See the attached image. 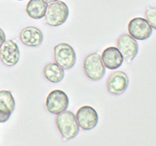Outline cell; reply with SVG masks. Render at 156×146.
Returning a JSON list of instances; mask_svg holds the SVG:
<instances>
[{
    "instance_id": "cell-1",
    "label": "cell",
    "mask_w": 156,
    "mask_h": 146,
    "mask_svg": "<svg viewBox=\"0 0 156 146\" xmlns=\"http://www.w3.org/2000/svg\"><path fill=\"white\" fill-rule=\"evenodd\" d=\"M55 123L63 140L74 138L79 134V126L76 116L71 111L64 110L56 114Z\"/></svg>"
},
{
    "instance_id": "cell-2",
    "label": "cell",
    "mask_w": 156,
    "mask_h": 146,
    "mask_svg": "<svg viewBox=\"0 0 156 146\" xmlns=\"http://www.w3.org/2000/svg\"><path fill=\"white\" fill-rule=\"evenodd\" d=\"M69 16V8L62 1H56L47 6L44 21L52 27H58L66 21Z\"/></svg>"
},
{
    "instance_id": "cell-3",
    "label": "cell",
    "mask_w": 156,
    "mask_h": 146,
    "mask_svg": "<svg viewBox=\"0 0 156 146\" xmlns=\"http://www.w3.org/2000/svg\"><path fill=\"white\" fill-rule=\"evenodd\" d=\"M83 71L88 78L92 81L101 80L105 75V67L101 60V56L98 53H91L84 59Z\"/></svg>"
},
{
    "instance_id": "cell-4",
    "label": "cell",
    "mask_w": 156,
    "mask_h": 146,
    "mask_svg": "<svg viewBox=\"0 0 156 146\" xmlns=\"http://www.w3.org/2000/svg\"><path fill=\"white\" fill-rule=\"evenodd\" d=\"M53 57L56 63L63 69L72 68L76 64V52L69 44L66 43H61L55 46Z\"/></svg>"
},
{
    "instance_id": "cell-5",
    "label": "cell",
    "mask_w": 156,
    "mask_h": 146,
    "mask_svg": "<svg viewBox=\"0 0 156 146\" xmlns=\"http://www.w3.org/2000/svg\"><path fill=\"white\" fill-rule=\"evenodd\" d=\"M117 48L121 53L123 60L131 62L136 56L139 51V45L135 39L129 34L123 33L117 40Z\"/></svg>"
},
{
    "instance_id": "cell-6",
    "label": "cell",
    "mask_w": 156,
    "mask_h": 146,
    "mask_svg": "<svg viewBox=\"0 0 156 146\" xmlns=\"http://www.w3.org/2000/svg\"><path fill=\"white\" fill-rule=\"evenodd\" d=\"M46 108L52 114L59 113L66 110L69 106V97L61 90H53L46 99Z\"/></svg>"
},
{
    "instance_id": "cell-7",
    "label": "cell",
    "mask_w": 156,
    "mask_h": 146,
    "mask_svg": "<svg viewBox=\"0 0 156 146\" xmlns=\"http://www.w3.org/2000/svg\"><path fill=\"white\" fill-rule=\"evenodd\" d=\"M127 29L129 35L139 40H144L150 37L153 30L148 21L143 18H134L130 20Z\"/></svg>"
},
{
    "instance_id": "cell-8",
    "label": "cell",
    "mask_w": 156,
    "mask_h": 146,
    "mask_svg": "<svg viewBox=\"0 0 156 146\" xmlns=\"http://www.w3.org/2000/svg\"><path fill=\"white\" fill-rule=\"evenodd\" d=\"M76 120L79 128L88 131L95 128L98 122V115L95 109L90 106H83L78 109Z\"/></svg>"
},
{
    "instance_id": "cell-9",
    "label": "cell",
    "mask_w": 156,
    "mask_h": 146,
    "mask_svg": "<svg viewBox=\"0 0 156 146\" xmlns=\"http://www.w3.org/2000/svg\"><path fill=\"white\" fill-rule=\"evenodd\" d=\"M129 78L122 71H115L111 73L107 81V88L110 94L120 95L127 89Z\"/></svg>"
},
{
    "instance_id": "cell-10",
    "label": "cell",
    "mask_w": 156,
    "mask_h": 146,
    "mask_svg": "<svg viewBox=\"0 0 156 146\" xmlns=\"http://www.w3.org/2000/svg\"><path fill=\"white\" fill-rule=\"evenodd\" d=\"M20 51L16 43L12 40H5L0 47V59L6 66L12 67L18 63Z\"/></svg>"
},
{
    "instance_id": "cell-11",
    "label": "cell",
    "mask_w": 156,
    "mask_h": 146,
    "mask_svg": "<svg viewBox=\"0 0 156 146\" xmlns=\"http://www.w3.org/2000/svg\"><path fill=\"white\" fill-rule=\"evenodd\" d=\"M21 42L25 46L36 47L41 45L44 40V35L37 27L28 26L22 29L19 34Z\"/></svg>"
},
{
    "instance_id": "cell-12",
    "label": "cell",
    "mask_w": 156,
    "mask_h": 146,
    "mask_svg": "<svg viewBox=\"0 0 156 146\" xmlns=\"http://www.w3.org/2000/svg\"><path fill=\"white\" fill-rule=\"evenodd\" d=\"M101 60L105 68L114 70L122 65L123 58L117 47H108L103 51L101 55Z\"/></svg>"
},
{
    "instance_id": "cell-13",
    "label": "cell",
    "mask_w": 156,
    "mask_h": 146,
    "mask_svg": "<svg viewBox=\"0 0 156 146\" xmlns=\"http://www.w3.org/2000/svg\"><path fill=\"white\" fill-rule=\"evenodd\" d=\"M47 6L44 0H30L26 6V12L33 19H41L45 15Z\"/></svg>"
},
{
    "instance_id": "cell-14",
    "label": "cell",
    "mask_w": 156,
    "mask_h": 146,
    "mask_svg": "<svg viewBox=\"0 0 156 146\" xmlns=\"http://www.w3.org/2000/svg\"><path fill=\"white\" fill-rule=\"evenodd\" d=\"M44 78L52 83H59L64 78V70L54 62H50L44 66L43 70Z\"/></svg>"
},
{
    "instance_id": "cell-15",
    "label": "cell",
    "mask_w": 156,
    "mask_h": 146,
    "mask_svg": "<svg viewBox=\"0 0 156 146\" xmlns=\"http://www.w3.org/2000/svg\"><path fill=\"white\" fill-rule=\"evenodd\" d=\"M15 107V101L11 91H0V113L10 116Z\"/></svg>"
},
{
    "instance_id": "cell-16",
    "label": "cell",
    "mask_w": 156,
    "mask_h": 146,
    "mask_svg": "<svg viewBox=\"0 0 156 146\" xmlns=\"http://www.w3.org/2000/svg\"><path fill=\"white\" fill-rule=\"evenodd\" d=\"M156 9L155 7H151V6H148L146 8V13H145V16H146V20L148 21L151 27H152L153 30H156Z\"/></svg>"
},
{
    "instance_id": "cell-17",
    "label": "cell",
    "mask_w": 156,
    "mask_h": 146,
    "mask_svg": "<svg viewBox=\"0 0 156 146\" xmlns=\"http://www.w3.org/2000/svg\"><path fill=\"white\" fill-rule=\"evenodd\" d=\"M5 41V33L2 29L0 28V47Z\"/></svg>"
},
{
    "instance_id": "cell-18",
    "label": "cell",
    "mask_w": 156,
    "mask_h": 146,
    "mask_svg": "<svg viewBox=\"0 0 156 146\" xmlns=\"http://www.w3.org/2000/svg\"><path fill=\"white\" fill-rule=\"evenodd\" d=\"M9 118H10L9 116H5L0 113V123H5L9 120Z\"/></svg>"
},
{
    "instance_id": "cell-19",
    "label": "cell",
    "mask_w": 156,
    "mask_h": 146,
    "mask_svg": "<svg viewBox=\"0 0 156 146\" xmlns=\"http://www.w3.org/2000/svg\"><path fill=\"white\" fill-rule=\"evenodd\" d=\"M44 1H45L47 3H51V2H53L58 1V0H44Z\"/></svg>"
},
{
    "instance_id": "cell-20",
    "label": "cell",
    "mask_w": 156,
    "mask_h": 146,
    "mask_svg": "<svg viewBox=\"0 0 156 146\" xmlns=\"http://www.w3.org/2000/svg\"><path fill=\"white\" fill-rule=\"evenodd\" d=\"M18 1H22V0H18Z\"/></svg>"
}]
</instances>
